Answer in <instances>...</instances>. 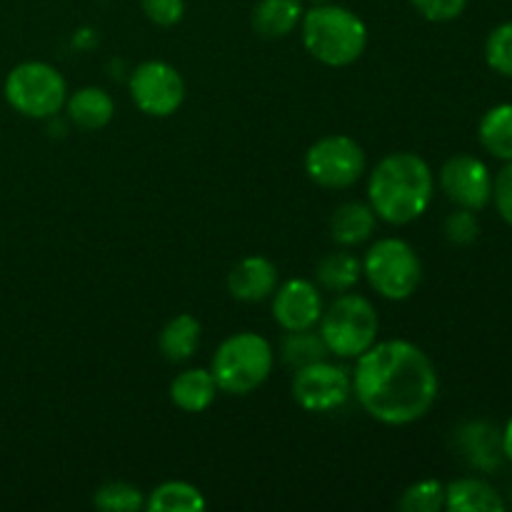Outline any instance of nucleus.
Masks as SVG:
<instances>
[{
	"label": "nucleus",
	"mask_w": 512,
	"mask_h": 512,
	"mask_svg": "<svg viewBox=\"0 0 512 512\" xmlns=\"http://www.w3.org/2000/svg\"><path fill=\"white\" fill-rule=\"evenodd\" d=\"M323 308V295L313 280H285L273 293V320L285 333L315 328L320 323Z\"/></svg>",
	"instance_id": "obj_12"
},
{
	"label": "nucleus",
	"mask_w": 512,
	"mask_h": 512,
	"mask_svg": "<svg viewBox=\"0 0 512 512\" xmlns=\"http://www.w3.org/2000/svg\"><path fill=\"white\" fill-rule=\"evenodd\" d=\"M435 178L430 165L415 153H390L368 178V203L380 220L408 225L423 218L433 203Z\"/></svg>",
	"instance_id": "obj_2"
},
{
	"label": "nucleus",
	"mask_w": 512,
	"mask_h": 512,
	"mask_svg": "<svg viewBox=\"0 0 512 512\" xmlns=\"http://www.w3.org/2000/svg\"><path fill=\"white\" fill-rule=\"evenodd\" d=\"M218 395V383L205 368H188L170 383V400L185 413H203L213 405Z\"/></svg>",
	"instance_id": "obj_17"
},
{
	"label": "nucleus",
	"mask_w": 512,
	"mask_h": 512,
	"mask_svg": "<svg viewBox=\"0 0 512 512\" xmlns=\"http://www.w3.org/2000/svg\"><path fill=\"white\" fill-rule=\"evenodd\" d=\"M308 3H313V5H325V3H333V0H308Z\"/></svg>",
	"instance_id": "obj_33"
},
{
	"label": "nucleus",
	"mask_w": 512,
	"mask_h": 512,
	"mask_svg": "<svg viewBox=\"0 0 512 512\" xmlns=\"http://www.w3.org/2000/svg\"><path fill=\"white\" fill-rule=\"evenodd\" d=\"M5 100L15 113L25 115V118L48 120L65 108L68 85L53 65L30 60V63L15 65L8 73Z\"/></svg>",
	"instance_id": "obj_7"
},
{
	"label": "nucleus",
	"mask_w": 512,
	"mask_h": 512,
	"mask_svg": "<svg viewBox=\"0 0 512 512\" xmlns=\"http://www.w3.org/2000/svg\"><path fill=\"white\" fill-rule=\"evenodd\" d=\"M363 263V275L370 288L385 300H408L423 280V263L410 243L400 238H380L368 248Z\"/></svg>",
	"instance_id": "obj_6"
},
{
	"label": "nucleus",
	"mask_w": 512,
	"mask_h": 512,
	"mask_svg": "<svg viewBox=\"0 0 512 512\" xmlns=\"http://www.w3.org/2000/svg\"><path fill=\"white\" fill-rule=\"evenodd\" d=\"M205 498L195 485L185 480H168L160 483L153 493L145 498L148 512H200L205 510Z\"/></svg>",
	"instance_id": "obj_23"
},
{
	"label": "nucleus",
	"mask_w": 512,
	"mask_h": 512,
	"mask_svg": "<svg viewBox=\"0 0 512 512\" xmlns=\"http://www.w3.org/2000/svg\"><path fill=\"white\" fill-rule=\"evenodd\" d=\"M158 348L168 363H188L200 348V323L190 313H180L163 325L158 335Z\"/></svg>",
	"instance_id": "obj_20"
},
{
	"label": "nucleus",
	"mask_w": 512,
	"mask_h": 512,
	"mask_svg": "<svg viewBox=\"0 0 512 512\" xmlns=\"http://www.w3.org/2000/svg\"><path fill=\"white\" fill-rule=\"evenodd\" d=\"M353 395V378L340 365L318 360L295 370L293 398L308 413H333Z\"/></svg>",
	"instance_id": "obj_10"
},
{
	"label": "nucleus",
	"mask_w": 512,
	"mask_h": 512,
	"mask_svg": "<svg viewBox=\"0 0 512 512\" xmlns=\"http://www.w3.org/2000/svg\"><path fill=\"white\" fill-rule=\"evenodd\" d=\"M440 190L458 208L478 213L493 200V175L475 155H453L440 168Z\"/></svg>",
	"instance_id": "obj_11"
},
{
	"label": "nucleus",
	"mask_w": 512,
	"mask_h": 512,
	"mask_svg": "<svg viewBox=\"0 0 512 512\" xmlns=\"http://www.w3.org/2000/svg\"><path fill=\"white\" fill-rule=\"evenodd\" d=\"M300 33L305 50L328 68L353 65L368 48V28L360 15L335 3L313 5L305 10Z\"/></svg>",
	"instance_id": "obj_3"
},
{
	"label": "nucleus",
	"mask_w": 512,
	"mask_h": 512,
	"mask_svg": "<svg viewBox=\"0 0 512 512\" xmlns=\"http://www.w3.org/2000/svg\"><path fill=\"white\" fill-rule=\"evenodd\" d=\"M278 288V268L265 255H248L228 273V293L243 303L268 300Z\"/></svg>",
	"instance_id": "obj_13"
},
{
	"label": "nucleus",
	"mask_w": 512,
	"mask_h": 512,
	"mask_svg": "<svg viewBox=\"0 0 512 512\" xmlns=\"http://www.w3.org/2000/svg\"><path fill=\"white\" fill-rule=\"evenodd\" d=\"M445 508V485L440 480H420L410 485L400 498V510L405 512H438Z\"/></svg>",
	"instance_id": "obj_26"
},
{
	"label": "nucleus",
	"mask_w": 512,
	"mask_h": 512,
	"mask_svg": "<svg viewBox=\"0 0 512 512\" xmlns=\"http://www.w3.org/2000/svg\"><path fill=\"white\" fill-rule=\"evenodd\" d=\"M458 450L473 468L493 473L500 468L505 453H503V430L495 425L475 420V423L463 425L458 430Z\"/></svg>",
	"instance_id": "obj_14"
},
{
	"label": "nucleus",
	"mask_w": 512,
	"mask_h": 512,
	"mask_svg": "<svg viewBox=\"0 0 512 512\" xmlns=\"http://www.w3.org/2000/svg\"><path fill=\"white\" fill-rule=\"evenodd\" d=\"M65 110H68V118L73 120L78 128L100 130L113 120L115 100L110 98V93H105L103 88L88 85V88H80L75 90L73 95H68Z\"/></svg>",
	"instance_id": "obj_19"
},
{
	"label": "nucleus",
	"mask_w": 512,
	"mask_h": 512,
	"mask_svg": "<svg viewBox=\"0 0 512 512\" xmlns=\"http://www.w3.org/2000/svg\"><path fill=\"white\" fill-rule=\"evenodd\" d=\"M300 0H258L253 8V28L260 38L280 40L288 38L303 20Z\"/></svg>",
	"instance_id": "obj_16"
},
{
	"label": "nucleus",
	"mask_w": 512,
	"mask_h": 512,
	"mask_svg": "<svg viewBox=\"0 0 512 512\" xmlns=\"http://www.w3.org/2000/svg\"><path fill=\"white\" fill-rule=\"evenodd\" d=\"M305 173L325 190H345L365 173V153L350 135H325L305 153Z\"/></svg>",
	"instance_id": "obj_8"
},
{
	"label": "nucleus",
	"mask_w": 512,
	"mask_h": 512,
	"mask_svg": "<svg viewBox=\"0 0 512 512\" xmlns=\"http://www.w3.org/2000/svg\"><path fill=\"white\" fill-rule=\"evenodd\" d=\"M445 508L450 512H500L505 510V500L485 480L460 478L445 485Z\"/></svg>",
	"instance_id": "obj_15"
},
{
	"label": "nucleus",
	"mask_w": 512,
	"mask_h": 512,
	"mask_svg": "<svg viewBox=\"0 0 512 512\" xmlns=\"http://www.w3.org/2000/svg\"><path fill=\"white\" fill-rule=\"evenodd\" d=\"M493 203L498 208L500 218L512 228V160L493 180Z\"/></svg>",
	"instance_id": "obj_31"
},
{
	"label": "nucleus",
	"mask_w": 512,
	"mask_h": 512,
	"mask_svg": "<svg viewBox=\"0 0 512 512\" xmlns=\"http://www.w3.org/2000/svg\"><path fill=\"white\" fill-rule=\"evenodd\" d=\"M353 395L383 425H410L430 413L440 380L433 360L410 340H383L355 358Z\"/></svg>",
	"instance_id": "obj_1"
},
{
	"label": "nucleus",
	"mask_w": 512,
	"mask_h": 512,
	"mask_svg": "<svg viewBox=\"0 0 512 512\" xmlns=\"http://www.w3.org/2000/svg\"><path fill=\"white\" fill-rule=\"evenodd\" d=\"M445 238L453 245H473L480 235V223L473 210L458 208L445 218Z\"/></svg>",
	"instance_id": "obj_28"
},
{
	"label": "nucleus",
	"mask_w": 512,
	"mask_h": 512,
	"mask_svg": "<svg viewBox=\"0 0 512 512\" xmlns=\"http://www.w3.org/2000/svg\"><path fill=\"white\" fill-rule=\"evenodd\" d=\"M273 360V345L263 335L243 330L220 343L213 355L210 373L223 393L250 395L270 378Z\"/></svg>",
	"instance_id": "obj_4"
},
{
	"label": "nucleus",
	"mask_w": 512,
	"mask_h": 512,
	"mask_svg": "<svg viewBox=\"0 0 512 512\" xmlns=\"http://www.w3.org/2000/svg\"><path fill=\"white\" fill-rule=\"evenodd\" d=\"M145 18L160 28H173L183 20L185 0H140Z\"/></svg>",
	"instance_id": "obj_30"
},
{
	"label": "nucleus",
	"mask_w": 512,
	"mask_h": 512,
	"mask_svg": "<svg viewBox=\"0 0 512 512\" xmlns=\"http://www.w3.org/2000/svg\"><path fill=\"white\" fill-rule=\"evenodd\" d=\"M128 90L140 113L150 118H170L185 100V80L165 60H145L133 70Z\"/></svg>",
	"instance_id": "obj_9"
},
{
	"label": "nucleus",
	"mask_w": 512,
	"mask_h": 512,
	"mask_svg": "<svg viewBox=\"0 0 512 512\" xmlns=\"http://www.w3.org/2000/svg\"><path fill=\"white\" fill-rule=\"evenodd\" d=\"M415 10L430 23H450L468 8V0H410Z\"/></svg>",
	"instance_id": "obj_29"
},
{
	"label": "nucleus",
	"mask_w": 512,
	"mask_h": 512,
	"mask_svg": "<svg viewBox=\"0 0 512 512\" xmlns=\"http://www.w3.org/2000/svg\"><path fill=\"white\" fill-rule=\"evenodd\" d=\"M360 275H363V263L348 248L323 255L315 265V280L330 293H348L358 285Z\"/></svg>",
	"instance_id": "obj_21"
},
{
	"label": "nucleus",
	"mask_w": 512,
	"mask_h": 512,
	"mask_svg": "<svg viewBox=\"0 0 512 512\" xmlns=\"http://www.w3.org/2000/svg\"><path fill=\"white\" fill-rule=\"evenodd\" d=\"M328 355V345L323 343L320 333H313V328L293 330V333L285 335L283 345H280V358L295 370L318 363V360H328Z\"/></svg>",
	"instance_id": "obj_24"
},
{
	"label": "nucleus",
	"mask_w": 512,
	"mask_h": 512,
	"mask_svg": "<svg viewBox=\"0 0 512 512\" xmlns=\"http://www.w3.org/2000/svg\"><path fill=\"white\" fill-rule=\"evenodd\" d=\"M485 60L495 73L512 78V20L498 25L485 40Z\"/></svg>",
	"instance_id": "obj_27"
},
{
	"label": "nucleus",
	"mask_w": 512,
	"mask_h": 512,
	"mask_svg": "<svg viewBox=\"0 0 512 512\" xmlns=\"http://www.w3.org/2000/svg\"><path fill=\"white\" fill-rule=\"evenodd\" d=\"M320 338L328 345V353L340 360H355L375 345L380 318L375 305L365 295L338 293L320 315Z\"/></svg>",
	"instance_id": "obj_5"
},
{
	"label": "nucleus",
	"mask_w": 512,
	"mask_h": 512,
	"mask_svg": "<svg viewBox=\"0 0 512 512\" xmlns=\"http://www.w3.org/2000/svg\"><path fill=\"white\" fill-rule=\"evenodd\" d=\"M95 508L105 512H135L145 508V498L140 493V488L135 485L123 483V480H113V483H105L95 490L93 498Z\"/></svg>",
	"instance_id": "obj_25"
},
{
	"label": "nucleus",
	"mask_w": 512,
	"mask_h": 512,
	"mask_svg": "<svg viewBox=\"0 0 512 512\" xmlns=\"http://www.w3.org/2000/svg\"><path fill=\"white\" fill-rule=\"evenodd\" d=\"M503 453H505V458H508L512 463V415H510L508 425H505V430H503Z\"/></svg>",
	"instance_id": "obj_32"
},
{
	"label": "nucleus",
	"mask_w": 512,
	"mask_h": 512,
	"mask_svg": "<svg viewBox=\"0 0 512 512\" xmlns=\"http://www.w3.org/2000/svg\"><path fill=\"white\" fill-rule=\"evenodd\" d=\"M378 225V215L370 203H345L330 218V235L340 248H355V245L370 240Z\"/></svg>",
	"instance_id": "obj_18"
},
{
	"label": "nucleus",
	"mask_w": 512,
	"mask_h": 512,
	"mask_svg": "<svg viewBox=\"0 0 512 512\" xmlns=\"http://www.w3.org/2000/svg\"><path fill=\"white\" fill-rule=\"evenodd\" d=\"M480 145L493 158L512 160V103H500L483 115L478 125Z\"/></svg>",
	"instance_id": "obj_22"
}]
</instances>
